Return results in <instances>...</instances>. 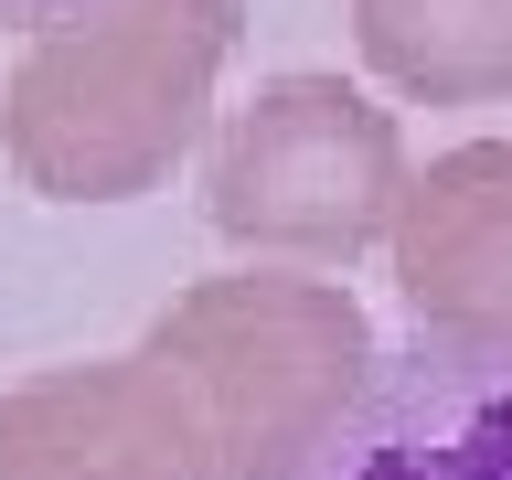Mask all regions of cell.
I'll use <instances>...</instances> for the list:
<instances>
[{"mask_svg":"<svg viewBox=\"0 0 512 480\" xmlns=\"http://www.w3.org/2000/svg\"><path fill=\"white\" fill-rule=\"evenodd\" d=\"M374 352L331 278H192L128 352L0 395V480H288Z\"/></svg>","mask_w":512,"mask_h":480,"instance_id":"obj_1","label":"cell"},{"mask_svg":"<svg viewBox=\"0 0 512 480\" xmlns=\"http://www.w3.org/2000/svg\"><path fill=\"white\" fill-rule=\"evenodd\" d=\"M246 0H86L32 32L0 96V150L43 203H139L214 118Z\"/></svg>","mask_w":512,"mask_h":480,"instance_id":"obj_2","label":"cell"},{"mask_svg":"<svg viewBox=\"0 0 512 480\" xmlns=\"http://www.w3.org/2000/svg\"><path fill=\"white\" fill-rule=\"evenodd\" d=\"M406 192L395 107H374L342 75H278L256 86L203 150V214L224 246L288 256V267H352L384 246Z\"/></svg>","mask_w":512,"mask_h":480,"instance_id":"obj_3","label":"cell"},{"mask_svg":"<svg viewBox=\"0 0 512 480\" xmlns=\"http://www.w3.org/2000/svg\"><path fill=\"white\" fill-rule=\"evenodd\" d=\"M288 480H512V352H374Z\"/></svg>","mask_w":512,"mask_h":480,"instance_id":"obj_4","label":"cell"},{"mask_svg":"<svg viewBox=\"0 0 512 480\" xmlns=\"http://www.w3.org/2000/svg\"><path fill=\"white\" fill-rule=\"evenodd\" d=\"M395 299L416 342L512 352V139H459L395 192Z\"/></svg>","mask_w":512,"mask_h":480,"instance_id":"obj_5","label":"cell"},{"mask_svg":"<svg viewBox=\"0 0 512 480\" xmlns=\"http://www.w3.org/2000/svg\"><path fill=\"white\" fill-rule=\"evenodd\" d=\"M352 43L395 96L427 107L512 96V0H352Z\"/></svg>","mask_w":512,"mask_h":480,"instance_id":"obj_6","label":"cell"},{"mask_svg":"<svg viewBox=\"0 0 512 480\" xmlns=\"http://www.w3.org/2000/svg\"><path fill=\"white\" fill-rule=\"evenodd\" d=\"M64 11H86V0H0V32H43V22H64Z\"/></svg>","mask_w":512,"mask_h":480,"instance_id":"obj_7","label":"cell"}]
</instances>
